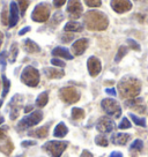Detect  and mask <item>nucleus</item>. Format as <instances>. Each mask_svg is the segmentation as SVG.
<instances>
[{
	"label": "nucleus",
	"mask_w": 148,
	"mask_h": 157,
	"mask_svg": "<svg viewBox=\"0 0 148 157\" xmlns=\"http://www.w3.org/2000/svg\"><path fill=\"white\" fill-rule=\"evenodd\" d=\"M118 90L119 95L123 98L126 99H132L135 98L140 94L141 90V82L138 78L126 75L124 76L118 83Z\"/></svg>",
	"instance_id": "f257e3e1"
},
{
	"label": "nucleus",
	"mask_w": 148,
	"mask_h": 157,
	"mask_svg": "<svg viewBox=\"0 0 148 157\" xmlns=\"http://www.w3.org/2000/svg\"><path fill=\"white\" fill-rule=\"evenodd\" d=\"M22 104H23V96L20 94L14 95L12 99H10L8 108H10V117L12 120H15L20 114V110L22 109Z\"/></svg>",
	"instance_id": "6e6552de"
},
{
	"label": "nucleus",
	"mask_w": 148,
	"mask_h": 157,
	"mask_svg": "<svg viewBox=\"0 0 148 157\" xmlns=\"http://www.w3.org/2000/svg\"><path fill=\"white\" fill-rule=\"evenodd\" d=\"M23 49L28 53H37V52L41 51L40 46L36 44L34 40H31L29 38L25 39V42H23Z\"/></svg>",
	"instance_id": "6ab92c4d"
},
{
	"label": "nucleus",
	"mask_w": 148,
	"mask_h": 157,
	"mask_svg": "<svg viewBox=\"0 0 148 157\" xmlns=\"http://www.w3.org/2000/svg\"><path fill=\"white\" fill-rule=\"evenodd\" d=\"M67 133H68V128H67V126H66L64 123H59L56 127H54L53 135L56 137H64Z\"/></svg>",
	"instance_id": "4be33fe9"
},
{
	"label": "nucleus",
	"mask_w": 148,
	"mask_h": 157,
	"mask_svg": "<svg viewBox=\"0 0 148 157\" xmlns=\"http://www.w3.org/2000/svg\"><path fill=\"white\" fill-rule=\"evenodd\" d=\"M30 31V27H25L23 29H21L20 31H19V35L20 36H23L25 34H27V33H29Z\"/></svg>",
	"instance_id": "79ce46f5"
},
{
	"label": "nucleus",
	"mask_w": 148,
	"mask_h": 157,
	"mask_svg": "<svg viewBox=\"0 0 148 157\" xmlns=\"http://www.w3.org/2000/svg\"><path fill=\"white\" fill-rule=\"evenodd\" d=\"M19 6L15 1H12L10 4V21H8V27L10 28H13L18 25L19 22V17H20V14H19Z\"/></svg>",
	"instance_id": "4468645a"
},
{
	"label": "nucleus",
	"mask_w": 148,
	"mask_h": 157,
	"mask_svg": "<svg viewBox=\"0 0 148 157\" xmlns=\"http://www.w3.org/2000/svg\"><path fill=\"white\" fill-rule=\"evenodd\" d=\"M8 21H10V10H7L6 6H4L2 12H1V23L8 25Z\"/></svg>",
	"instance_id": "c756f323"
},
{
	"label": "nucleus",
	"mask_w": 148,
	"mask_h": 157,
	"mask_svg": "<svg viewBox=\"0 0 148 157\" xmlns=\"http://www.w3.org/2000/svg\"><path fill=\"white\" fill-rule=\"evenodd\" d=\"M4 121H5V119H4V117H2L1 114H0V125H1V124L4 123Z\"/></svg>",
	"instance_id": "8fccbe9b"
},
{
	"label": "nucleus",
	"mask_w": 148,
	"mask_h": 157,
	"mask_svg": "<svg viewBox=\"0 0 148 157\" xmlns=\"http://www.w3.org/2000/svg\"><path fill=\"white\" fill-rule=\"evenodd\" d=\"M84 117V111L80 108H74L72 110V118L75 119V120H79V119H82Z\"/></svg>",
	"instance_id": "bb28decb"
},
{
	"label": "nucleus",
	"mask_w": 148,
	"mask_h": 157,
	"mask_svg": "<svg viewBox=\"0 0 148 157\" xmlns=\"http://www.w3.org/2000/svg\"><path fill=\"white\" fill-rule=\"evenodd\" d=\"M1 105H2V99H0V108H1Z\"/></svg>",
	"instance_id": "3c124183"
},
{
	"label": "nucleus",
	"mask_w": 148,
	"mask_h": 157,
	"mask_svg": "<svg viewBox=\"0 0 148 157\" xmlns=\"http://www.w3.org/2000/svg\"><path fill=\"white\" fill-rule=\"evenodd\" d=\"M110 157H123V154L118 151H114V152H111Z\"/></svg>",
	"instance_id": "a18cd8bd"
},
{
	"label": "nucleus",
	"mask_w": 148,
	"mask_h": 157,
	"mask_svg": "<svg viewBox=\"0 0 148 157\" xmlns=\"http://www.w3.org/2000/svg\"><path fill=\"white\" fill-rule=\"evenodd\" d=\"M52 54L54 57H60V58L67 59V60H72L73 59V56L69 53V51L65 48H61V46H58L56 49L52 50Z\"/></svg>",
	"instance_id": "aec40b11"
},
{
	"label": "nucleus",
	"mask_w": 148,
	"mask_h": 157,
	"mask_svg": "<svg viewBox=\"0 0 148 157\" xmlns=\"http://www.w3.org/2000/svg\"><path fill=\"white\" fill-rule=\"evenodd\" d=\"M73 38H74L73 35H63V36H61V40L65 42V43H68V42H71Z\"/></svg>",
	"instance_id": "ea45409f"
},
{
	"label": "nucleus",
	"mask_w": 148,
	"mask_h": 157,
	"mask_svg": "<svg viewBox=\"0 0 148 157\" xmlns=\"http://www.w3.org/2000/svg\"><path fill=\"white\" fill-rule=\"evenodd\" d=\"M84 8L80 0H69L67 4V13L69 15V19L76 20L82 15Z\"/></svg>",
	"instance_id": "9d476101"
},
{
	"label": "nucleus",
	"mask_w": 148,
	"mask_h": 157,
	"mask_svg": "<svg viewBox=\"0 0 148 157\" xmlns=\"http://www.w3.org/2000/svg\"><path fill=\"white\" fill-rule=\"evenodd\" d=\"M111 8L116 13L123 14L132 10V2L130 0H111Z\"/></svg>",
	"instance_id": "f8f14e48"
},
{
	"label": "nucleus",
	"mask_w": 148,
	"mask_h": 157,
	"mask_svg": "<svg viewBox=\"0 0 148 157\" xmlns=\"http://www.w3.org/2000/svg\"><path fill=\"white\" fill-rule=\"evenodd\" d=\"M65 2H66V0H53V6L59 8L63 5H65Z\"/></svg>",
	"instance_id": "a19ab883"
},
{
	"label": "nucleus",
	"mask_w": 148,
	"mask_h": 157,
	"mask_svg": "<svg viewBox=\"0 0 148 157\" xmlns=\"http://www.w3.org/2000/svg\"><path fill=\"white\" fill-rule=\"evenodd\" d=\"M127 53V48L126 46H120L118 50V52L116 54V58H115V61L116 63H119L122 59L124 58V56Z\"/></svg>",
	"instance_id": "7c9ffc66"
},
{
	"label": "nucleus",
	"mask_w": 148,
	"mask_h": 157,
	"mask_svg": "<svg viewBox=\"0 0 148 157\" xmlns=\"http://www.w3.org/2000/svg\"><path fill=\"white\" fill-rule=\"evenodd\" d=\"M43 119V112L37 110V111H34L30 114L25 116L23 119H21L19 124H18V129L19 131H23V129H27L29 127H33V126H36L37 124H40Z\"/></svg>",
	"instance_id": "20e7f679"
},
{
	"label": "nucleus",
	"mask_w": 148,
	"mask_h": 157,
	"mask_svg": "<svg viewBox=\"0 0 148 157\" xmlns=\"http://www.w3.org/2000/svg\"><path fill=\"white\" fill-rule=\"evenodd\" d=\"M130 127H131L130 120H128L127 118H123L122 121H120V124H119L118 128H120V129H127V128H130Z\"/></svg>",
	"instance_id": "c9c22d12"
},
{
	"label": "nucleus",
	"mask_w": 148,
	"mask_h": 157,
	"mask_svg": "<svg viewBox=\"0 0 148 157\" xmlns=\"http://www.w3.org/2000/svg\"><path fill=\"white\" fill-rule=\"evenodd\" d=\"M95 142L97 146H101V147H108V139L107 136H104V135H97L96 139H95Z\"/></svg>",
	"instance_id": "2f4dec72"
},
{
	"label": "nucleus",
	"mask_w": 148,
	"mask_h": 157,
	"mask_svg": "<svg viewBox=\"0 0 148 157\" xmlns=\"http://www.w3.org/2000/svg\"><path fill=\"white\" fill-rule=\"evenodd\" d=\"M18 53H19L18 43H13L12 46H10V63H15L16 57H18Z\"/></svg>",
	"instance_id": "a878e982"
},
{
	"label": "nucleus",
	"mask_w": 148,
	"mask_h": 157,
	"mask_svg": "<svg viewBox=\"0 0 148 157\" xmlns=\"http://www.w3.org/2000/svg\"><path fill=\"white\" fill-rule=\"evenodd\" d=\"M101 106L103 109V111L108 116L112 118H119L120 114H122V108L117 101L115 99H111V98H105L102 101L101 103Z\"/></svg>",
	"instance_id": "423d86ee"
},
{
	"label": "nucleus",
	"mask_w": 148,
	"mask_h": 157,
	"mask_svg": "<svg viewBox=\"0 0 148 157\" xmlns=\"http://www.w3.org/2000/svg\"><path fill=\"white\" fill-rule=\"evenodd\" d=\"M59 96L67 104L75 103L80 99V93L73 87H66V88L60 89Z\"/></svg>",
	"instance_id": "1a4fd4ad"
},
{
	"label": "nucleus",
	"mask_w": 148,
	"mask_h": 157,
	"mask_svg": "<svg viewBox=\"0 0 148 157\" xmlns=\"http://www.w3.org/2000/svg\"><path fill=\"white\" fill-rule=\"evenodd\" d=\"M16 1H18V6L20 8L21 15H25V10H27L28 6H29V0H16Z\"/></svg>",
	"instance_id": "cd10ccee"
},
{
	"label": "nucleus",
	"mask_w": 148,
	"mask_h": 157,
	"mask_svg": "<svg viewBox=\"0 0 148 157\" xmlns=\"http://www.w3.org/2000/svg\"><path fill=\"white\" fill-rule=\"evenodd\" d=\"M130 117H131V119L134 121L135 125H138V126H140V127H146V120H145L143 118L137 117V116L133 114V113H130Z\"/></svg>",
	"instance_id": "c85d7f7f"
},
{
	"label": "nucleus",
	"mask_w": 148,
	"mask_h": 157,
	"mask_svg": "<svg viewBox=\"0 0 148 157\" xmlns=\"http://www.w3.org/2000/svg\"><path fill=\"white\" fill-rule=\"evenodd\" d=\"M21 81L28 87H37L40 83V72L33 66H27L21 73Z\"/></svg>",
	"instance_id": "7ed1b4c3"
},
{
	"label": "nucleus",
	"mask_w": 148,
	"mask_h": 157,
	"mask_svg": "<svg viewBox=\"0 0 148 157\" xmlns=\"http://www.w3.org/2000/svg\"><path fill=\"white\" fill-rule=\"evenodd\" d=\"M84 25L88 30L102 31L109 25L108 16L99 10H89L84 14Z\"/></svg>",
	"instance_id": "f03ea898"
},
{
	"label": "nucleus",
	"mask_w": 148,
	"mask_h": 157,
	"mask_svg": "<svg viewBox=\"0 0 148 157\" xmlns=\"http://www.w3.org/2000/svg\"><path fill=\"white\" fill-rule=\"evenodd\" d=\"M130 140V135L126 133H116L111 136V142L117 146H124Z\"/></svg>",
	"instance_id": "f3484780"
},
{
	"label": "nucleus",
	"mask_w": 148,
	"mask_h": 157,
	"mask_svg": "<svg viewBox=\"0 0 148 157\" xmlns=\"http://www.w3.org/2000/svg\"><path fill=\"white\" fill-rule=\"evenodd\" d=\"M34 144H36V141H23L22 142L23 147H30V146H34Z\"/></svg>",
	"instance_id": "37998d69"
},
{
	"label": "nucleus",
	"mask_w": 148,
	"mask_h": 157,
	"mask_svg": "<svg viewBox=\"0 0 148 157\" xmlns=\"http://www.w3.org/2000/svg\"><path fill=\"white\" fill-rule=\"evenodd\" d=\"M61 21H63V15H61V13L57 12V13L53 15V17H52V21H51V23H52V25H59Z\"/></svg>",
	"instance_id": "72a5a7b5"
},
{
	"label": "nucleus",
	"mask_w": 148,
	"mask_h": 157,
	"mask_svg": "<svg viewBox=\"0 0 148 157\" xmlns=\"http://www.w3.org/2000/svg\"><path fill=\"white\" fill-rule=\"evenodd\" d=\"M82 29H84V25L75 21H71L68 23H66L64 28L65 31H68V33H80L82 31Z\"/></svg>",
	"instance_id": "412c9836"
},
{
	"label": "nucleus",
	"mask_w": 148,
	"mask_h": 157,
	"mask_svg": "<svg viewBox=\"0 0 148 157\" xmlns=\"http://www.w3.org/2000/svg\"><path fill=\"white\" fill-rule=\"evenodd\" d=\"M43 72L48 78H61L65 75V72L63 69L52 68V67H46L43 69Z\"/></svg>",
	"instance_id": "a211bd4d"
},
{
	"label": "nucleus",
	"mask_w": 148,
	"mask_h": 157,
	"mask_svg": "<svg viewBox=\"0 0 148 157\" xmlns=\"http://www.w3.org/2000/svg\"><path fill=\"white\" fill-rule=\"evenodd\" d=\"M6 59H7V52L4 51L0 53V65L2 67H6Z\"/></svg>",
	"instance_id": "58836bf2"
},
{
	"label": "nucleus",
	"mask_w": 148,
	"mask_h": 157,
	"mask_svg": "<svg viewBox=\"0 0 148 157\" xmlns=\"http://www.w3.org/2000/svg\"><path fill=\"white\" fill-rule=\"evenodd\" d=\"M49 102V93L48 91H43L42 94L38 95V97L36 98V105L38 108H44L45 105Z\"/></svg>",
	"instance_id": "b1692460"
},
{
	"label": "nucleus",
	"mask_w": 148,
	"mask_h": 157,
	"mask_svg": "<svg viewBox=\"0 0 148 157\" xmlns=\"http://www.w3.org/2000/svg\"><path fill=\"white\" fill-rule=\"evenodd\" d=\"M1 78H2V87H4V88H2V94H1V96H2V97H6L7 94H8V91H10V80L6 78L5 74L1 76Z\"/></svg>",
	"instance_id": "393cba45"
},
{
	"label": "nucleus",
	"mask_w": 148,
	"mask_h": 157,
	"mask_svg": "<svg viewBox=\"0 0 148 157\" xmlns=\"http://www.w3.org/2000/svg\"><path fill=\"white\" fill-rule=\"evenodd\" d=\"M31 110H33V106H31V105H28V106H25V113H28V112H30Z\"/></svg>",
	"instance_id": "49530a36"
},
{
	"label": "nucleus",
	"mask_w": 148,
	"mask_h": 157,
	"mask_svg": "<svg viewBox=\"0 0 148 157\" xmlns=\"http://www.w3.org/2000/svg\"><path fill=\"white\" fill-rule=\"evenodd\" d=\"M4 137H5V132H4V129L0 128V139H4Z\"/></svg>",
	"instance_id": "de8ad7c7"
},
{
	"label": "nucleus",
	"mask_w": 148,
	"mask_h": 157,
	"mask_svg": "<svg viewBox=\"0 0 148 157\" xmlns=\"http://www.w3.org/2000/svg\"><path fill=\"white\" fill-rule=\"evenodd\" d=\"M51 64L53 65V66H58V67H65L64 61H63V60H60V59H57V58L51 59Z\"/></svg>",
	"instance_id": "4c0bfd02"
},
{
	"label": "nucleus",
	"mask_w": 148,
	"mask_h": 157,
	"mask_svg": "<svg viewBox=\"0 0 148 157\" xmlns=\"http://www.w3.org/2000/svg\"><path fill=\"white\" fill-rule=\"evenodd\" d=\"M125 105L127 106V108H131L135 110V111H139L140 113H145V105L142 103V99L141 98H132V99H127L126 102H125Z\"/></svg>",
	"instance_id": "dca6fc26"
},
{
	"label": "nucleus",
	"mask_w": 148,
	"mask_h": 157,
	"mask_svg": "<svg viewBox=\"0 0 148 157\" xmlns=\"http://www.w3.org/2000/svg\"><path fill=\"white\" fill-rule=\"evenodd\" d=\"M48 133H49V126H43V127H40L37 129H34V131L29 132V135L30 136L38 137V139H43V137L48 135Z\"/></svg>",
	"instance_id": "5701e85b"
},
{
	"label": "nucleus",
	"mask_w": 148,
	"mask_h": 157,
	"mask_svg": "<svg viewBox=\"0 0 148 157\" xmlns=\"http://www.w3.org/2000/svg\"><path fill=\"white\" fill-rule=\"evenodd\" d=\"M127 44L130 45L131 49L135 50V51H140V45L135 40H133V39H127Z\"/></svg>",
	"instance_id": "e433bc0d"
},
{
	"label": "nucleus",
	"mask_w": 148,
	"mask_h": 157,
	"mask_svg": "<svg viewBox=\"0 0 148 157\" xmlns=\"http://www.w3.org/2000/svg\"><path fill=\"white\" fill-rule=\"evenodd\" d=\"M143 148V142L142 141H141V140H135V141H134L133 143H132V144H131V147H130V149H131V150H141V149H142Z\"/></svg>",
	"instance_id": "473e14b6"
},
{
	"label": "nucleus",
	"mask_w": 148,
	"mask_h": 157,
	"mask_svg": "<svg viewBox=\"0 0 148 157\" xmlns=\"http://www.w3.org/2000/svg\"><path fill=\"white\" fill-rule=\"evenodd\" d=\"M50 13H51V8L48 4L45 2L38 4L31 13V20L35 22H40V23L46 22L50 17Z\"/></svg>",
	"instance_id": "39448f33"
},
{
	"label": "nucleus",
	"mask_w": 148,
	"mask_h": 157,
	"mask_svg": "<svg viewBox=\"0 0 148 157\" xmlns=\"http://www.w3.org/2000/svg\"><path fill=\"white\" fill-rule=\"evenodd\" d=\"M105 93L109 94V95H111V96H116V91H115V89L114 88H108L107 90H105Z\"/></svg>",
	"instance_id": "c03bdc74"
},
{
	"label": "nucleus",
	"mask_w": 148,
	"mask_h": 157,
	"mask_svg": "<svg viewBox=\"0 0 148 157\" xmlns=\"http://www.w3.org/2000/svg\"><path fill=\"white\" fill-rule=\"evenodd\" d=\"M87 67H88V71H89V74H90V76H97L101 72V69H102V64H101V61H99V58H96V57H90L88 59V61H87Z\"/></svg>",
	"instance_id": "ddd939ff"
},
{
	"label": "nucleus",
	"mask_w": 148,
	"mask_h": 157,
	"mask_svg": "<svg viewBox=\"0 0 148 157\" xmlns=\"http://www.w3.org/2000/svg\"><path fill=\"white\" fill-rule=\"evenodd\" d=\"M88 48V39L81 38L78 39L76 42H74L72 45V52L74 56H81Z\"/></svg>",
	"instance_id": "2eb2a0df"
},
{
	"label": "nucleus",
	"mask_w": 148,
	"mask_h": 157,
	"mask_svg": "<svg viewBox=\"0 0 148 157\" xmlns=\"http://www.w3.org/2000/svg\"><path fill=\"white\" fill-rule=\"evenodd\" d=\"M97 131L101 133H111L116 128V124L115 121L109 117H102L97 121L96 125Z\"/></svg>",
	"instance_id": "9b49d317"
},
{
	"label": "nucleus",
	"mask_w": 148,
	"mask_h": 157,
	"mask_svg": "<svg viewBox=\"0 0 148 157\" xmlns=\"http://www.w3.org/2000/svg\"><path fill=\"white\" fill-rule=\"evenodd\" d=\"M67 148V142H63V141H49L43 146V149L49 154L51 157H60L64 150Z\"/></svg>",
	"instance_id": "0eeeda50"
},
{
	"label": "nucleus",
	"mask_w": 148,
	"mask_h": 157,
	"mask_svg": "<svg viewBox=\"0 0 148 157\" xmlns=\"http://www.w3.org/2000/svg\"><path fill=\"white\" fill-rule=\"evenodd\" d=\"M84 4L88 7H99L102 5L101 0H84Z\"/></svg>",
	"instance_id": "f704fd0d"
},
{
	"label": "nucleus",
	"mask_w": 148,
	"mask_h": 157,
	"mask_svg": "<svg viewBox=\"0 0 148 157\" xmlns=\"http://www.w3.org/2000/svg\"><path fill=\"white\" fill-rule=\"evenodd\" d=\"M2 40H4V35L0 33V46H1V44H2Z\"/></svg>",
	"instance_id": "09e8293b"
}]
</instances>
